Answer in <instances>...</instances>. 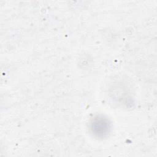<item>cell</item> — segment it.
<instances>
[{"label": "cell", "instance_id": "6da1fadb", "mask_svg": "<svg viewBox=\"0 0 157 157\" xmlns=\"http://www.w3.org/2000/svg\"><path fill=\"white\" fill-rule=\"evenodd\" d=\"M92 124V129H94V133L98 134V136H104L109 132V124L106 120L102 118L96 119Z\"/></svg>", "mask_w": 157, "mask_h": 157}]
</instances>
